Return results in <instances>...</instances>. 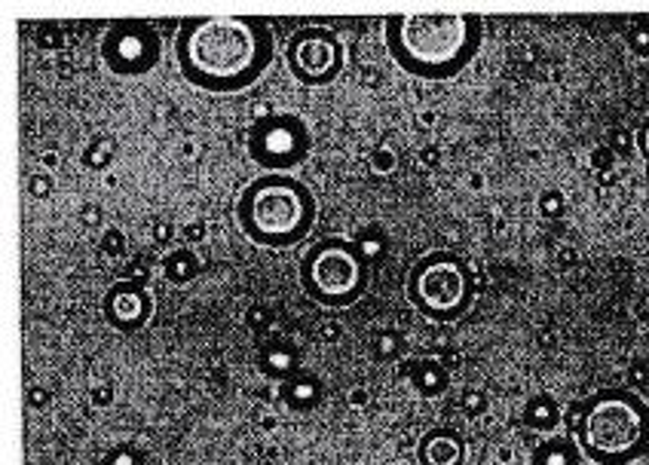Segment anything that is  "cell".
Wrapping results in <instances>:
<instances>
[{"instance_id": "2e32d148", "label": "cell", "mask_w": 649, "mask_h": 465, "mask_svg": "<svg viewBox=\"0 0 649 465\" xmlns=\"http://www.w3.org/2000/svg\"><path fill=\"white\" fill-rule=\"evenodd\" d=\"M525 423L537 432H555L561 423V407L551 395H533L525 407Z\"/></svg>"}, {"instance_id": "8fae6325", "label": "cell", "mask_w": 649, "mask_h": 465, "mask_svg": "<svg viewBox=\"0 0 649 465\" xmlns=\"http://www.w3.org/2000/svg\"><path fill=\"white\" fill-rule=\"evenodd\" d=\"M420 465H466V441L453 428H432L417 444Z\"/></svg>"}, {"instance_id": "7c38bea8", "label": "cell", "mask_w": 649, "mask_h": 465, "mask_svg": "<svg viewBox=\"0 0 649 465\" xmlns=\"http://www.w3.org/2000/svg\"><path fill=\"white\" fill-rule=\"evenodd\" d=\"M258 365L267 377L273 380H291L294 374H300V355L298 350L286 343V340H273V343H267L261 353H258Z\"/></svg>"}, {"instance_id": "3957f363", "label": "cell", "mask_w": 649, "mask_h": 465, "mask_svg": "<svg viewBox=\"0 0 649 465\" xmlns=\"http://www.w3.org/2000/svg\"><path fill=\"white\" fill-rule=\"evenodd\" d=\"M312 190L291 175H258L237 200V224L261 249H294L316 224Z\"/></svg>"}, {"instance_id": "e0dca14e", "label": "cell", "mask_w": 649, "mask_h": 465, "mask_svg": "<svg viewBox=\"0 0 649 465\" xmlns=\"http://www.w3.org/2000/svg\"><path fill=\"white\" fill-rule=\"evenodd\" d=\"M445 386H448V374H445V367L436 365V362L420 365V371H417V390L423 392V395H438Z\"/></svg>"}, {"instance_id": "44dd1931", "label": "cell", "mask_w": 649, "mask_h": 465, "mask_svg": "<svg viewBox=\"0 0 649 465\" xmlns=\"http://www.w3.org/2000/svg\"><path fill=\"white\" fill-rule=\"evenodd\" d=\"M637 148H640V153L649 160V123H643L640 132H637Z\"/></svg>"}, {"instance_id": "4fadbf2b", "label": "cell", "mask_w": 649, "mask_h": 465, "mask_svg": "<svg viewBox=\"0 0 649 465\" xmlns=\"http://www.w3.org/2000/svg\"><path fill=\"white\" fill-rule=\"evenodd\" d=\"M530 465H582V451L567 435H551L533 451Z\"/></svg>"}, {"instance_id": "ffe728a7", "label": "cell", "mask_w": 649, "mask_h": 465, "mask_svg": "<svg viewBox=\"0 0 649 465\" xmlns=\"http://www.w3.org/2000/svg\"><path fill=\"white\" fill-rule=\"evenodd\" d=\"M377 343H383V350H377L380 358H392V355L399 353V337H383V340H377Z\"/></svg>"}, {"instance_id": "ba28073f", "label": "cell", "mask_w": 649, "mask_h": 465, "mask_svg": "<svg viewBox=\"0 0 649 465\" xmlns=\"http://www.w3.org/2000/svg\"><path fill=\"white\" fill-rule=\"evenodd\" d=\"M286 64L303 87H328L343 74L347 50L328 28H298L286 43Z\"/></svg>"}, {"instance_id": "ac0fdd59", "label": "cell", "mask_w": 649, "mask_h": 465, "mask_svg": "<svg viewBox=\"0 0 649 465\" xmlns=\"http://www.w3.org/2000/svg\"><path fill=\"white\" fill-rule=\"evenodd\" d=\"M104 465H144V456L136 447H117V451L108 453Z\"/></svg>"}, {"instance_id": "277c9868", "label": "cell", "mask_w": 649, "mask_h": 465, "mask_svg": "<svg viewBox=\"0 0 649 465\" xmlns=\"http://www.w3.org/2000/svg\"><path fill=\"white\" fill-rule=\"evenodd\" d=\"M573 432L595 465H631L649 451V407L635 392L600 390L576 411Z\"/></svg>"}, {"instance_id": "9a60e30c", "label": "cell", "mask_w": 649, "mask_h": 465, "mask_svg": "<svg viewBox=\"0 0 649 465\" xmlns=\"http://www.w3.org/2000/svg\"><path fill=\"white\" fill-rule=\"evenodd\" d=\"M282 398H286L291 411H310L322 398V386L310 374H294V377L282 383Z\"/></svg>"}, {"instance_id": "6da1fadb", "label": "cell", "mask_w": 649, "mask_h": 465, "mask_svg": "<svg viewBox=\"0 0 649 465\" xmlns=\"http://www.w3.org/2000/svg\"><path fill=\"white\" fill-rule=\"evenodd\" d=\"M273 59V28L261 16H193L178 26V71L202 92L233 95L254 87Z\"/></svg>"}, {"instance_id": "9c48e42d", "label": "cell", "mask_w": 649, "mask_h": 465, "mask_svg": "<svg viewBox=\"0 0 649 465\" xmlns=\"http://www.w3.org/2000/svg\"><path fill=\"white\" fill-rule=\"evenodd\" d=\"M162 55L160 34L148 22L123 19L113 22L101 38V59L117 77H144L150 74Z\"/></svg>"}, {"instance_id": "7a4b0ae2", "label": "cell", "mask_w": 649, "mask_h": 465, "mask_svg": "<svg viewBox=\"0 0 649 465\" xmlns=\"http://www.w3.org/2000/svg\"><path fill=\"white\" fill-rule=\"evenodd\" d=\"M383 40L392 62L420 80H453L481 50L485 26L478 16H389Z\"/></svg>"}, {"instance_id": "d6986e66", "label": "cell", "mask_w": 649, "mask_h": 465, "mask_svg": "<svg viewBox=\"0 0 649 465\" xmlns=\"http://www.w3.org/2000/svg\"><path fill=\"white\" fill-rule=\"evenodd\" d=\"M113 402V386H96L92 390V404H99V407H104V404H111Z\"/></svg>"}, {"instance_id": "8992f818", "label": "cell", "mask_w": 649, "mask_h": 465, "mask_svg": "<svg viewBox=\"0 0 649 465\" xmlns=\"http://www.w3.org/2000/svg\"><path fill=\"white\" fill-rule=\"evenodd\" d=\"M408 301L432 322H457L475 301L472 266L453 252L423 254L408 273Z\"/></svg>"}, {"instance_id": "5bb4252c", "label": "cell", "mask_w": 649, "mask_h": 465, "mask_svg": "<svg viewBox=\"0 0 649 465\" xmlns=\"http://www.w3.org/2000/svg\"><path fill=\"white\" fill-rule=\"evenodd\" d=\"M162 276L172 285H190L200 276V257L193 249H172L162 257Z\"/></svg>"}, {"instance_id": "5b68a950", "label": "cell", "mask_w": 649, "mask_h": 465, "mask_svg": "<svg viewBox=\"0 0 649 465\" xmlns=\"http://www.w3.org/2000/svg\"><path fill=\"white\" fill-rule=\"evenodd\" d=\"M371 282V266L362 245L350 240H319L300 261V289L328 310H343L362 301Z\"/></svg>"}, {"instance_id": "52a82bcc", "label": "cell", "mask_w": 649, "mask_h": 465, "mask_svg": "<svg viewBox=\"0 0 649 465\" xmlns=\"http://www.w3.org/2000/svg\"><path fill=\"white\" fill-rule=\"evenodd\" d=\"M251 163H258L267 175H288L291 169L307 163L312 151V135L298 113H267L249 129Z\"/></svg>"}, {"instance_id": "30bf717a", "label": "cell", "mask_w": 649, "mask_h": 465, "mask_svg": "<svg viewBox=\"0 0 649 465\" xmlns=\"http://www.w3.org/2000/svg\"><path fill=\"white\" fill-rule=\"evenodd\" d=\"M150 315H153V297L138 282H117L104 294V319L123 334L141 331L150 322Z\"/></svg>"}]
</instances>
